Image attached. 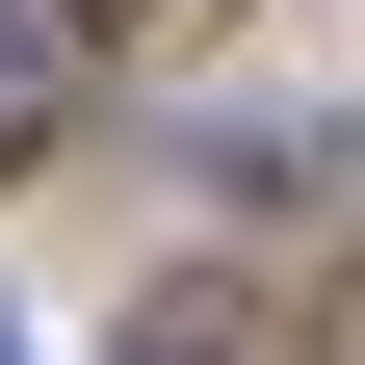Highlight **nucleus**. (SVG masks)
<instances>
[{
	"label": "nucleus",
	"instance_id": "obj_1",
	"mask_svg": "<svg viewBox=\"0 0 365 365\" xmlns=\"http://www.w3.org/2000/svg\"><path fill=\"white\" fill-rule=\"evenodd\" d=\"M105 53V0H0V157H26V130H53V78Z\"/></svg>",
	"mask_w": 365,
	"mask_h": 365
},
{
	"label": "nucleus",
	"instance_id": "obj_2",
	"mask_svg": "<svg viewBox=\"0 0 365 365\" xmlns=\"http://www.w3.org/2000/svg\"><path fill=\"white\" fill-rule=\"evenodd\" d=\"M130 365H209V339H182V313H157V339H130Z\"/></svg>",
	"mask_w": 365,
	"mask_h": 365
}]
</instances>
